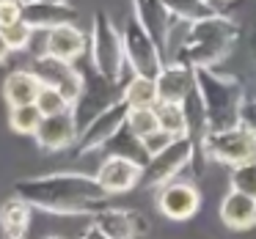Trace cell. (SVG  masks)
Instances as JSON below:
<instances>
[{"label":"cell","mask_w":256,"mask_h":239,"mask_svg":"<svg viewBox=\"0 0 256 239\" xmlns=\"http://www.w3.org/2000/svg\"><path fill=\"white\" fill-rule=\"evenodd\" d=\"M8 44H6V39H3V33H0V63H6V58H8Z\"/></svg>","instance_id":"d6a6232c"},{"label":"cell","mask_w":256,"mask_h":239,"mask_svg":"<svg viewBox=\"0 0 256 239\" xmlns=\"http://www.w3.org/2000/svg\"><path fill=\"white\" fill-rule=\"evenodd\" d=\"M78 135H80V129L74 124L72 110H64V113H56V116L42 118L34 138L39 143V149H44V151H64V149H72Z\"/></svg>","instance_id":"4fadbf2b"},{"label":"cell","mask_w":256,"mask_h":239,"mask_svg":"<svg viewBox=\"0 0 256 239\" xmlns=\"http://www.w3.org/2000/svg\"><path fill=\"white\" fill-rule=\"evenodd\" d=\"M30 215H34L30 204H25L17 195L8 198L0 206V234H3V239H28Z\"/></svg>","instance_id":"ffe728a7"},{"label":"cell","mask_w":256,"mask_h":239,"mask_svg":"<svg viewBox=\"0 0 256 239\" xmlns=\"http://www.w3.org/2000/svg\"><path fill=\"white\" fill-rule=\"evenodd\" d=\"M154 116H157V129L174 135V138L188 135V116H184L182 105H174V102H157Z\"/></svg>","instance_id":"603a6c76"},{"label":"cell","mask_w":256,"mask_h":239,"mask_svg":"<svg viewBox=\"0 0 256 239\" xmlns=\"http://www.w3.org/2000/svg\"><path fill=\"white\" fill-rule=\"evenodd\" d=\"M88 52H91V69L102 74L110 83L124 85L130 77L127 61H124V47H122V33L116 30L113 19L105 11H96L91 17V30H88Z\"/></svg>","instance_id":"277c9868"},{"label":"cell","mask_w":256,"mask_h":239,"mask_svg":"<svg viewBox=\"0 0 256 239\" xmlns=\"http://www.w3.org/2000/svg\"><path fill=\"white\" fill-rule=\"evenodd\" d=\"M39 88H42V80L36 77L34 69H14L3 80V99H6L8 107L30 105L39 94Z\"/></svg>","instance_id":"44dd1931"},{"label":"cell","mask_w":256,"mask_h":239,"mask_svg":"<svg viewBox=\"0 0 256 239\" xmlns=\"http://www.w3.org/2000/svg\"><path fill=\"white\" fill-rule=\"evenodd\" d=\"M154 85H157V99L160 102L182 105L196 88L193 69L182 66V63H166V66L160 69V74L154 77Z\"/></svg>","instance_id":"2e32d148"},{"label":"cell","mask_w":256,"mask_h":239,"mask_svg":"<svg viewBox=\"0 0 256 239\" xmlns=\"http://www.w3.org/2000/svg\"><path fill=\"white\" fill-rule=\"evenodd\" d=\"M127 113H130V105L124 99H118V102H113L110 107H105L100 116H94L83 129H80L78 140H74V154L86 157V154H91V151L105 149L108 140H110L113 135L124 127Z\"/></svg>","instance_id":"9c48e42d"},{"label":"cell","mask_w":256,"mask_h":239,"mask_svg":"<svg viewBox=\"0 0 256 239\" xmlns=\"http://www.w3.org/2000/svg\"><path fill=\"white\" fill-rule=\"evenodd\" d=\"M140 173H144V165L135 160H127V157L110 154L96 171V182L105 190L108 195H122L130 193L140 184Z\"/></svg>","instance_id":"7c38bea8"},{"label":"cell","mask_w":256,"mask_h":239,"mask_svg":"<svg viewBox=\"0 0 256 239\" xmlns=\"http://www.w3.org/2000/svg\"><path fill=\"white\" fill-rule=\"evenodd\" d=\"M42 239H64V237H42Z\"/></svg>","instance_id":"d590c367"},{"label":"cell","mask_w":256,"mask_h":239,"mask_svg":"<svg viewBox=\"0 0 256 239\" xmlns=\"http://www.w3.org/2000/svg\"><path fill=\"white\" fill-rule=\"evenodd\" d=\"M94 223L102 228L108 239H138L149 231L146 217L140 212L116 209V206H105L100 215H94Z\"/></svg>","instance_id":"5bb4252c"},{"label":"cell","mask_w":256,"mask_h":239,"mask_svg":"<svg viewBox=\"0 0 256 239\" xmlns=\"http://www.w3.org/2000/svg\"><path fill=\"white\" fill-rule=\"evenodd\" d=\"M14 195L34 209L50 215H100L110 206V195L100 187L96 176L58 171L47 176H30L14 184Z\"/></svg>","instance_id":"6da1fadb"},{"label":"cell","mask_w":256,"mask_h":239,"mask_svg":"<svg viewBox=\"0 0 256 239\" xmlns=\"http://www.w3.org/2000/svg\"><path fill=\"white\" fill-rule=\"evenodd\" d=\"M122 99L130 107H154L157 102V85L152 77H140V74H130L122 85Z\"/></svg>","instance_id":"7402d4cb"},{"label":"cell","mask_w":256,"mask_h":239,"mask_svg":"<svg viewBox=\"0 0 256 239\" xmlns=\"http://www.w3.org/2000/svg\"><path fill=\"white\" fill-rule=\"evenodd\" d=\"M132 17L138 19L140 28L154 39V44L160 47V52H162L168 25H171V17H174L166 3H162V0H132Z\"/></svg>","instance_id":"ac0fdd59"},{"label":"cell","mask_w":256,"mask_h":239,"mask_svg":"<svg viewBox=\"0 0 256 239\" xmlns=\"http://www.w3.org/2000/svg\"><path fill=\"white\" fill-rule=\"evenodd\" d=\"M193 157H196V143L188 135H182V138H176L171 146H166L160 154L146 160L144 173H140V184H144L146 190H160L162 184L174 182V179L193 162Z\"/></svg>","instance_id":"8992f818"},{"label":"cell","mask_w":256,"mask_h":239,"mask_svg":"<svg viewBox=\"0 0 256 239\" xmlns=\"http://www.w3.org/2000/svg\"><path fill=\"white\" fill-rule=\"evenodd\" d=\"M248 50H250V58L256 61V25H254V30H250V39H248Z\"/></svg>","instance_id":"836d02e7"},{"label":"cell","mask_w":256,"mask_h":239,"mask_svg":"<svg viewBox=\"0 0 256 239\" xmlns=\"http://www.w3.org/2000/svg\"><path fill=\"white\" fill-rule=\"evenodd\" d=\"M122 47H124L127 69L132 74L154 80L157 74H160V69L166 66L160 47L154 44V39H152L144 28H140L135 17H130L127 25H124V30H122Z\"/></svg>","instance_id":"52a82bcc"},{"label":"cell","mask_w":256,"mask_h":239,"mask_svg":"<svg viewBox=\"0 0 256 239\" xmlns=\"http://www.w3.org/2000/svg\"><path fill=\"white\" fill-rule=\"evenodd\" d=\"M3 33V39H6V44H8V50L12 52H22V50H30V39H34V28H30L28 22H14V25H8V28H3L0 30Z\"/></svg>","instance_id":"83f0119b"},{"label":"cell","mask_w":256,"mask_h":239,"mask_svg":"<svg viewBox=\"0 0 256 239\" xmlns=\"http://www.w3.org/2000/svg\"><path fill=\"white\" fill-rule=\"evenodd\" d=\"M78 11L69 3H39V0H22V14L20 19L28 22L34 30H50L56 25L74 22Z\"/></svg>","instance_id":"e0dca14e"},{"label":"cell","mask_w":256,"mask_h":239,"mask_svg":"<svg viewBox=\"0 0 256 239\" xmlns=\"http://www.w3.org/2000/svg\"><path fill=\"white\" fill-rule=\"evenodd\" d=\"M86 50H88V39H86V33L74 22H64V25H56V28L47 30L44 55L74 63Z\"/></svg>","instance_id":"9a60e30c"},{"label":"cell","mask_w":256,"mask_h":239,"mask_svg":"<svg viewBox=\"0 0 256 239\" xmlns=\"http://www.w3.org/2000/svg\"><path fill=\"white\" fill-rule=\"evenodd\" d=\"M204 154L212 162H223V165H240L256 157V135L245 129L242 124L232 129H220V132H206L196 146V154Z\"/></svg>","instance_id":"5b68a950"},{"label":"cell","mask_w":256,"mask_h":239,"mask_svg":"<svg viewBox=\"0 0 256 239\" xmlns=\"http://www.w3.org/2000/svg\"><path fill=\"white\" fill-rule=\"evenodd\" d=\"M193 83L204 110L206 132H220L240 124V110L245 105V88L234 74L220 72L218 66L193 69Z\"/></svg>","instance_id":"3957f363"},{"label":"cell","mask_w":256,"mask_h":239,"mask_svg":"<svg viewBox=\"0 0 256 239\" xmlns=\"http://www.w3.org/2000/svg\"><path fill=\"white\" fill-rule=\"evenodd\" d=\"M237 39H240V22L220 11L193 19L188 33H184L182 47L176 50L174 63H182L188 69L218 66L220 61H226L232 55V50L237 47Z\"/></svg>","instance_id":"7a4b0ae2"},{"label":"cell","mask_w":256,"mask_h":239,"mask_svg":"<svg viewBox=\"0 0 256 239\" xmlns=\"http://www.w3.org/2000/svg\"><path fill=\"white\" fill-rule=\"evenodd\" d=\"M228 184H232V190H237V193L256 198V157L248 160V162L234 165L232 176H228Z\"/></svg>","instance_id":"d4e9b609"},{"label":"cell","mask_w":256,"mask_h":239,"mask_svg":"<svg viewBox=\"0 0 256 239\" xmlns=\"http://www.w3.org/2000/svg\"><path fill=\"white\" fill-rule=\"evenodd\" d=\"M174 135H168V132H162V129H154L152 135H146V138H140V146H144V151H146V157H154V154H160L166 146H171L174 143Z\"/></svg>","instance_id":"f1b7e54d"},{"label":"cell","mask_w":256,"mask_h":239,"mask_svg":"<svg viewBox=\"0 0 256 239\" xmlns=\"http://www.w3.org/2000/svg\"><path fill=\"white\" fill-rule=\"evenodd\" d=\"M118 99H122V85L118 83H110V80H105L96 72L83 74V91H80L78 102L69 107L72 116H74L78 129H83L91 118L100 116L105 107H110L113 102H118Z\"/></svg>","instance_id":"ba28073f"},{"label":"cell","mask_w":256,"mask_h":239,"mask_svg":"<svg viewBox=\"0 0 256 239\" xmlns=\"http://www.w3.org/2000/svg\"><path fill=\"white\" fill-rule=\"evenodd\" d=\"M34 72L44 85H52L64 94V99L69 102V107L78 102L80 91H83V72L74 69V63L58 61L50 55H36L34 58Z\"/></svg>","instance_id":"8fae6325"},{"label":"cell","mask_w":256,"mask_h":239,"mask_svg":"<svg viewBox=\"0 0 256 239\" xmlns=\"http://www.w3.org/2000/svg\"><path fill=\"white\" fill-rule=\"evenodd\" d=\"M20 14H22V0H0V30L20 22Z\"/></svg>","instance_id":"f546056e"},{"label":"cell","mask_w":256,"mask_h":239,"mask_svg":"<svg viewBox=\"0 0 256 239\" xmlns=\"http://www.w3.org/2000/svg\"><path fill=\"white\" fill-rule=\"evenodd\" d=\"M220 220L232 231H250L256 228V198L242 195L237 190H228L220 201Z\"/></svg>","instance_id":"d6986e66"},{"label":"cell","mask_w":256,"mask_h":239,"mask_svg":"<svg viewBox=\"0 0 256 239\" xmlns=\"http://www.w3.org/2000/svg\"><path fill=\"white\" fill-rule=\"evenodd\" d=\"M80 239H108V237L102 234V228L96 226V223H88V228H83V234H80Z\"/></svg>","instance_id":"1f68e13d"},{"label":"cell","mask_w":256,"mask_h":239,"mask_svg":"<svg viewBox=\"0 0 256 239\" xmlns=\"http://www.w3.org/2000/svg\"><path fill=\"white\" fill-rule=\"evenodd\" d=\"M240 124L256 135V99H245L242 110H240Z\"/></svg>","instance_id":"4dcf8cb0"},{"label":"cell","mask_w":256,"mask_h":239,"mask_svg":"<svg viewBox=\"0 0 256 239\" xmlns=\"http://www.w3.org/2000/svg\"><path fill=\"white\" fill-rule=\"evenodd\" d=\"M127 129L135 135V138H146L157 129V116H154V107H130L127 113Z\"/></svg>","instance_id":"484cf974"},{"label":"cell","mask_w":256,"mask_h":239,"mask_svg":"<svg viewBox=\"0 0 256 239\" xmlns=\"http://www.w3.org/2000/svg\"><path fill=\"white\" fill-rule=\"evenodd\" d=\"M39 3H69V0H39Z\"/></svg>","instance_id":"e575fe53"},{"label":"cell","mask_w":256,"mask_h":239,"mask_svg":"<svg viewBox=\"0 0 256 239\" xmlns=\"http://www.w3.org/2000/svg\"><path fill=\"white\" fill-rule=\"evenodd\" d=\"M157 209L168 220L184 223L196 217V212L201 209V190L188 179H174V182L162 184L157 193Z\"/></svg>","instance_id":"30bf717a"},{"label":"cell","mask_w":256,"mask_h":239,"mask_svg":"<svg viewBox=\"0 0 256 239\" xmlns=\"http://www.w3.org/2000/svg\"><path fill=\"white\" fill-rule=\"evenodd\" d=\"M42 113L39 107L30 102V105H17V107H8V127L14 129L17 135H34L42 124Z\"/></svg>","instance_id":"cb8c5ba5"},{"label":"cell","mask_w":256,"mask_h":239,"mask_svg":"<svg viewBox=\"0 0 256 239\" xmlns=\"http://www.w3.org/2000/svg\"><path fill=\"white\" fill-rule=\"evenodd\" d=\"M34 105L39 107V113H42V116H56V113L69 110V102L64 99V94H61V91H58V88H52V85H44V83H42L39 94H36V99H34Z\"/></svg>","instance_id":"4316f807"}]
</instances>
